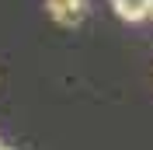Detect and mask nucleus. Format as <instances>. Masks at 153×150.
Returning <instances> with one entry per match:
<instances>
[{"label":"nucleus","mask_w":153,"mask_h":150,"mask_svg":"<svg viewBox=\"0 0 153 150\" xmlns=\"http://www.w3.org/2000/svg\"><path fill=\"white\" fill-rule=\"evenodd\" d=\"M0 150H4V147H0Z\"/></svg>","instance_id":"nucleus-3"},{"label":"nucleus","mask_w":153,"mask_h":150,"mask_svg":"<svg viewBox=\"0 0 153 150\" xmlns=\"http://www.w3.org/2000/svg\"><path fill=\"white\" fill-rule=\"evenodd\" d=\"M45 10L49 18L59 21V25H66V28H73V25H80L87 14V0H45Z\"/></svg>","instance_id":"nucleus-1"},{"label":"nucleus","mask_w":153,"mask_h":150,"mask_svg":"<svg viewBox=\"0 0 153 150\" xmlns=\"http://www.w3.org/2000/svg\"><path fill=\"white\" fill-rule=\"evenodd\" d=\"M111 4L122 21H143L153 14V0H111Z\"/></svg>","instance_id":"nucleus-2"}]
</instances>
